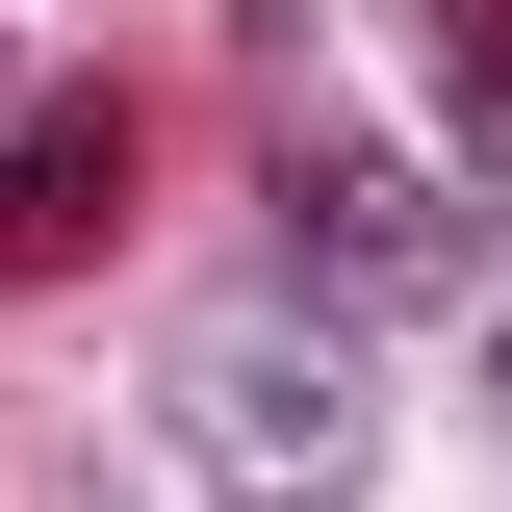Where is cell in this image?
Wrapping results in <instances>:
<instances>
[{
  "label": "cell",
  "mask_w": 512,
  "mask_h": 512,
  "mask_svg": "<svg viewBox=\"0 0 512 512\" xmlns=\"http://www.w3.org/2000/svg\"><path fill=\"white\" fill-rule=\"evenodd\" d=\"M154 410H180V461L205 487H282V512H333L384 461V384L333 359L308 308H256V333H180V384H154Z\"/></svg>",
  "instance_id": "1"
},
{
  "label": "cell",
  "mask_w": 512,
  "mask_h": 512,
  "mask_svg": "<svg viewBox=\"0 0 512 512\" xmlns=\"http://www.w3.org/2000/svg\"><path fill=\"white\" fill-rule=\"evenodd\" d=\"M282 256H308L333 308H436L461 256H487V205L410 180V154H359V128H282Z\"/></svg>",
  "instance_id": "2"
},
{
  "label": "cell",
  "mask_w": 512,
  "mask_h": 512,
  "mask_svg": "<svg viewBox=\"0 0 512 512\" xmlns=\"http://www.w3.org/2000/svg\"><path fill=\"white\" fill-rule=\"evenodd\" d=\"M103 231H128V128H103V103H52L26 154H0V256H103Z\"/></svg>",
  "instance_id": "3"
},
{
  "label": "cell",
  "mask_w": 512,
  "mask_h": 512,
  "mask_svg": "<svg viewBox=\"0 0 512 512\" xmlns=\"http://www.w3.org/2000/svg\"><path fill=\"white\" fill-rule=\"evenodd\" d=\"M410 26H436V77L487 103V154H512V0H410Z\"/></svg>",
  "instance_id": "4"
},
{
  "label": "cell",
  "mask_w": 512,
  "mask_h": 512,
  "mask_svg": "<svg viewBox=\"0 0 512 512\" xmlns=\"http://www.w3.org/2000/svg\"><path fill=\"white\" fill-rule=\"evenodd\" d=\"M487 410H512V333H487Z\"/></svg>",
  "instance_id": "5"
}]
</instances>
